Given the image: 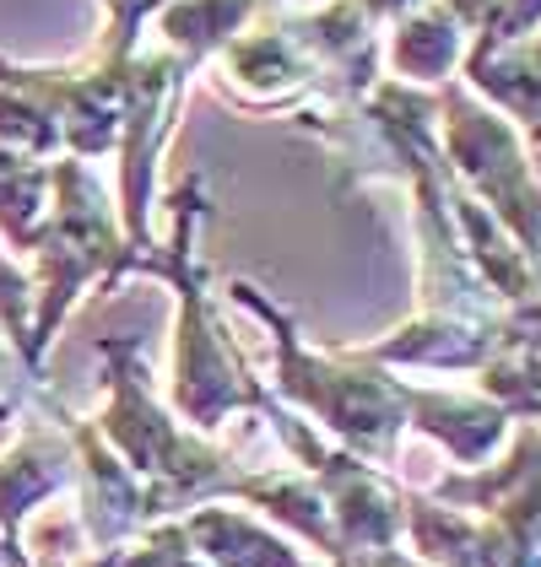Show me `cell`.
<instances>
[{
    "mask_svg": "<svg viewBox=\"0 0 541 567\" xmlns=\"http://www.w3.org/2000/svg\"><path fill=\"white\" fill-rule=\"evenodd\" d=\"M169 244H157L146 260L135 265V276H152L174 292V368H169V411L180 416L190 433L212 437L227 416L255 411L266 416L276 405L270 384L244 362V351L233 347L217 292H212V270L201 260V221H206V189L190 174L169 195Z\"/></svg>",
    "mask_w": 541,
    "mask_h": 567,
    "instance_id": "1",
    "label": "cell"
},
{
    "mask_svg": "<svg viewBox=\"0 0 541 567\" xmlns=\"http://www.w3.org/2000/svg\"><path fill=\"white\" fill-rule=\"evenodd\" d=\"M227 298L238 308H249L270 336V394L287 411L315 416L325 437L347 454H358L368 465L390 471L396 465V443L406 433V400H401V373L368 362L358 347L353 351H325L304 341V324L287 308L266 298L255 281L233 276Z\"/></svg>",
    "mask_w": 541,
    "mask_h": 567,
    "instance_id": "2",
    "label": "cell"
},
{
    "mask_svg": "<svg viewBox=\"0 0 541 567\" xmlns=\"http://www.w3.org/2000/svg\"><path fill=\"white\" fill-rule=\"evenodd\" d=\"M103 357V384H109V405L92 416L98 437L120 454V465L141 481L146 492V519H184L201 503H223L227 486L238 481V460L223 443L190 433L180 416L152 394L146 379V357L131 336H103L98 341Z\"/></svg>",
    "mask_w": 541,
    "mask_h": 567,
    "instance_id": "3",
    "label": "cell"
},
{
    "mask_svg": "<svg viewBox=\"0 0 541 567\" xmlns=\"http://www.w3.org/2000/svg\"><path fill=\"white\" fill-rule=\"evenodd\" d=\"M28 260H33V270H28L33 276V330H28L22 368H28V379H39L54 330L82 303V292L88 287L114 292L141 265L109 189L98 184L88 163H76V157L49 163V217L28 249Z\"/></svg>",
    "mask_w": 541,
    "mask_h": 567,
    "instance_id": "4",
    "label": "cell"
},
{
    "mask_svg": "<svg viewBox=\"0 0 541 567\" xmlns=\"http://www.w3.org/2000/svg\"><path fill=\"white\" fill-rule=\"evenodd\" d=\"M293 131L315 135L330 152L341 195L353 184H411L422 168L445 163L439 157V92L406 87L379 76L374 87L353 103H309L293 114Z\"/></svg>",
    "mask_w": 541,
    "mask_h": 567,
    "instance_id": "5",
    "label": "cell"
},
{
    "mask_svg": "<svg viewBox=\"0 0 541 567\" xmlns=\"http://www.w3.org/2000/svg\"><path fill=\"white\" fill-rule=\"evenodd\" d=\"M439 152L445 174L541 265V178L531 141L488 109L466 82L439 87Z\"/></svg>",
    "mask_w": 541,
    "mask_h": 567,
    "instance_id": "6",
    "label": "cell"
},
{
    "mask_svg": "<svg viewBox=\"0 0 541 567\" xmlns=\"http://www.w3.org/2000/svg\"><path fill=\"white\" fill-rule=\"evenodd\" d=\"M206 71H212V92L249 120H266V114L293 120L298 109L319 103V71L298 44L282 0H266V11Z\"/></svg>",
    "mask_w": 541,
    "mask_h": 567,
    "instance_id": "7",
    "label": "cell"
},
{
    "mask_svg": "<svg viewBox=\"0 0 541 567\" xmlns=\"http://www.w3.org/2000/svg\"><path fill=\"white\" fill-rule=\"evenodd\" d=\"M76 481V449L60 422V400L39 390V411L22 416L17 443L0 454V563L33 567L22 551V519Z\"/></svg>",
    "mask_w": 541,
    "mask_h": 567,
    "instance_id": "8",
    "label": "cell"
},
{
    "mask_svg": "<svg viewBox=\"0 0 541 567\" xmlns=\"http://www.w3.org/2000/svg\"><path fill=\"white\" fill-rule=\"evenodd\" d=\"M385 76L406 87L439 92L460 82L471 54V6L466 0H417L385 28Z\"/></svg>",
    "mask_w": 541,
    "mask_h": 567,
    "instance_id": "9",
    "label": "cell"
},
{
    "mask_svg": "<svg viewBox=\"0 0 541 567\" xmlns=\"http://www.w3.org/2000/svg\"><path fill=\"white\" fill-rule=\"evenodd\" d=\"M401 400H406V427L433 437L460 471H477V465L498 460V449L514 433V422H509L482 390H460V384H406L401 379Z\"/></svg>",
    "mask_w": 541,
    "mask_h": 567,
    "instance_id": "10",
    "label": "cell"
},
{
    "mask_svg": "<svg viewBox=\"0 0 541 567\" xmlns=\"http://www.w3.org/2000/svg\"><path fill=\"white\" fill-rule=\"evenodd\" d=\"M184 535L212 567H315L287 535H276L261 514L227 508V503H201L184 514Z\"/></svg>",
    "mask_w": 541,
    "mask_h": 567,
    "instance_id": "11",
    "label": "cell"
},
{
    "mask_svg": "<svg viewBox=\"0 0 541 567\" xmlns=\"http://www.w3.org/2000/svg\"><path fill=\"white\" fill-rule=\"evenodd\" d=\"M460 82L477 92L488 109H498L509 125H520L525 141H541V22L503 49L488 54H466Z\"/></svg>",
    "mask_w": 541,
    "mask_h": 567,
    "instance_id": "12",
    "label": "cell"
},
{
    "mask_svg": "<svg viewBox=\"0 0 541 567\" xmlns=\"http://www.w3.org/2000/svg\"><path fill=\"white\" fill-rule=\"evenodd\" d=\"M261 11L266 0H163L146 17V28H152V44L174 49L184 65L206 71Z\"/></svg>",
    "mask_w": 541,
    "mask_h": 567,
    "instance_id": "13",
    "label": "cell"
},
{
    "mask_svg": "<svg viewBox=\"0 0 541 567\" xmlns=\"http://www.w3.org/2000/svg\"><path fill=\"white\" fill-rule=\"evenodd\" d=\"M49 217V163H17L0 174V244L28 255Z\"/></svg>",
    "mask_w": 541,
    "mask_h": 567,
    "instance_id": "14",
    "label": "cell"
},
{
    "mask_svg": "<svg viewBox=\"0 0 541 567\" xmlns=\"http://www.w3.org/2000/svg\"><path fill=\"white\" fill-rule=\"evenodd\" d=\"M0 146L17 152L22 163H49V157H60V131L33 97L0 87Z\"/></svg>",
    "mask_w": 541,
    "mask_h": 567,
    "instance_id": "15",
    "label": "cell"
},
{
    "mask_svg": "<svg viewBox=\"0 0 541 567\" xmlns=\"http://www.w3.org/2000/svg\"><path fill=\"white\" fill-rule=\"evenodd\" d=\"M471 6V54L525 39L541 22V0H466Z\"/></svg>",
    "mask_w": 541,
    "mask_h": 567,
    "instance_id": "16",
    "label": "cell"
},
{
    "mask_svg": "<svg viewBox=\"0 0 541 567\" xmlns=\"http://www.w3.org/2000/svg\"><path fill=\"white\" fill-rule=\"evenodd\" d=\"M120 567H212V563H201V551L190 546L180 519H163V524H146L131 546L120 551Z\"/></svg>",
    "mask_w": 541,
    "mask_h": 567,
    "instance_id": "17",
    "label": "cell"
},
{
    "mask_svg": "<svg viewBox=\"0 0 541 567\" xmlns=\"http://www.w3.org/2000/svg\"><path fill=\"white\" fill-rule=\"evenodd\" d=\"M0 330L17 357H28V330H33V276L17 265V255L0 244Z\"/></svg>",
    "mask_w": 541,
    "mask_h": 567,
    "instance_id": "18",
    "label": "cell"
},
{
    "mask_svg": "<svg viewBox=\"0 0 541 567\" xmlns=\"http://www.w3.org/2000/svg\"><path fill=\"white\" fill-rule=\"evenodd\" d=\"M503 330H509L514 347H541V287H537L531 303H520V308L503 313Z\"/></svg>",
    "mask_w": 541,
    "mask_h": 567,
    "instance_id": "19",
    "label": "cell"
},
{
    "mask_svg": "<svg viewBox=\"0 0 541 567\" xmlns=\"http://www.w3.org/2000/svg\"><path fill=\"white\" fill-rule=\"evenodd\" d=\"M358 6L368 11V17H374V22H379V33H385V28H390V22H396L401 11H411L417 0H358Z\"/></svg>",
    "mask_w": 541,
    "mask_h": 567,
    "instance_id": "20",
    "label": "cell"
},
{
    "mask_svg": "<svg viewBox=\"0 0 541 567\" xmlns=\"http://www.w3.org/2000/svg\"><path fill=\"white\" fill-rule=\"evenodd\" d=\"M363 567H433V563H417L411 551H385V557H374V563H363Z\"/></svg>",
    "mask_w": 541,
    "mask_h": 567,
    "instance_id": "21",
    "label": "cell"
},
{
    "mask_svg": "<svg viewBox=\"0 0 541 567\" xmlns=\"http://www.w3.org/2000/svg\"><path fill=\"white\" fill-rule=\"evenodd\" d=\"M125 551V546H120ZM120 551H92L88 563H76V567H120Z\"/></svg>",
    "mask_w": 541,
    "mask_h": 567,
    "instance_id": "22",
    "label": "cell"
},
{
    "mask_svg": "<svg viewBox=\"0 0 541 567\" xmlns=\"http://www.w3.org/2000/svg\"><path fill=\"white\" fill-rule=\"evenodd\" d=\"M157 6H163V0H146V11H157Z\"/></svg>",
    "mask_w": 541,
    "mask_h": 567,
    "instance_id": "23",
    "label": "cell"
}]
</instances>
